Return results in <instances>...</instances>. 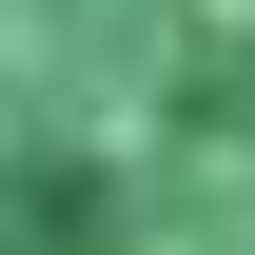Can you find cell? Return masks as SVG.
Instances as JSON below:
<instances>
[{"label": "cell", "instance_id": "6da1fadb", "mask_svg": "<svg viewBox=\"0 0 255 255\" xmlns=\"http://www.w3.org/2000/svg\"><path fill=\"white\" fill-rule=\"evenodd\" d=\"M0 255H255V0H0Z\"/></svg>", "mask_w": 255, "mask_h": 255}]
</instances>
